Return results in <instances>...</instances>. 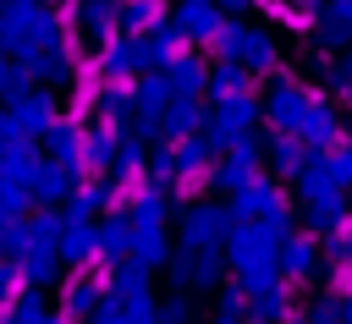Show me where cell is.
<instances>
[{
	"mask_svg": "<svg viewBox=\"0 0 352 324\" xmlns=\"http://www.w3.org/2000/svg\"><path fill=\"white\" fill-rule=\"evenodd\" d=\"M6 115L16 121V132H22V137H33V132H50V126H55V104H50L44 93H28V88H22L16 99H6Z\"/></svg>",
	"mask_w": 352,
	"mask_h": 324,
	"instance_id": "obj_1",
	"label": "cell"
},
{
	"mask_svg": "<svg viewBox=\"0 0 352 324\" xmlns=\"http://www.w3.org/2000/svg\"><path fill=\"white\" fill-rule=\"evenodd\" d=\"M16 269H22V275H28L33 286H44V280L55 275V247H33V253H28V258H22Z\"/></svg>",
	"mask_w": 352,
	"mask_h": 324,
	"instance_id": "obj_4",
	"label": "cell"
},
{
	"mask_svg": "<svg viewBox=\"0 0 352 324\" xmlns=\"http://www.w3.org/2000/svg\"><path fill=\"white\" fill-rule=\"evenodd\" d=\"M99 247H104V253H121V247H126V225H121V220H110V225L99 231Z\"/></svg>",
	"mask_w": 352,
	"mask_h": 324,
	"instance_id": "obj_5",
	"label": "cell"
},
{
	"mask_svg": "<svg viewBox=\"0 0 352 324\" xmlns=\"http://www.w3.org/2000/svg\"><path fill=\"white\" fill-rule=\"evenodd\" d=\"M94 297H99L94 286H72V291H66V308H72V313H82V308H88Z\"/></svg>",
	"mask_w": 352,
	"mask_h": 324,
	"instance_id": "obj_6",
	"label": "cell"
},
{
	"mask_svg": "<svg viewBox=\"0 0 352 324\" xmlns=\"http://www.w3.org/2000/svg\"><path fill=\"white\" fill-rule=\"evenodd\" d=\"M72 176H77V165H38L33 170V181H28V198H38V203H55V198H66L72 192Z\"/></svg>",
	"mask_w": 352,
	"mask_h": 324,
	"instance_id": "obj_2",
	"label": "cell"
},
{
	"mask_svg": "<svg viewBox=\"0 0 352 324\" xmlns=\"http://www.w3.org/2000/svg\"><path fill=\"white\" fill-rule=\"evenodd\" d=\"M0 324H44V302H38V291H22V297L11 302V313H0Z\"/></svg>",
	"mask_w": 352,
	"mask_h": 324,
	"instance_id": "obj_3",
	"label": "cell"
},
{
	"mask_svg": "<svg viewBox=\"0 0 352 324\" xmlns=\"http://www.w3.org/2000/svg\"><path fill=\"white\" fill-rule=\"evenodd\" d=\"M44 324H60V319H44Z\"/></svg>",
	"mask_w": 352,
	"mask_h": 324,
	"instance_id": "obj_7",
	"label": "cell"
}]
</instances>
